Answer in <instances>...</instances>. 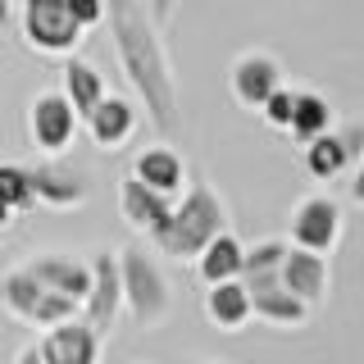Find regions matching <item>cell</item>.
<instances>
[{
  "label": "cell",
  "mask_w": 364,
  "mask_h": 364,
  "mask_svg": "<svg viewBox=\"0 0 364 364\" xmlns=\"http://www.w3.org/2000/svg\"><path fill=\"white\" fill-rule=\"evenodd\" d=\"M32 173V196H37V205H50V210H77V205L87 200V173L82 168H73L64 155H46L41 164L28 168Z\"/></svg>",
  "instance_id": "cell-8"
},
{
  "label": "cell",
  "mask_w": 364,
  "mask_h": 364,
  "mask_svg": "<svg viewBox=\"0 0 364 364\" xmlns=\"http://www.w3.org/2000/svg\"><path fill=\"white\" fill-rule=\"evenodd\" d=\"M219 232H228V210L219 200V191L210 182H191L187 191L173 200L168 219L151 232V242L164 250L168 259H182V264H196V255L214 242Z\"/></svg>",
  "instance_id": "cell-2"
},
{
  "label": "cell",
  "mask_w": 364,
  "mask_h": 364,
  "mask_svg": "<svg viewBox=\"0 0 364 364\" xmlns=\"http://www.w3.org/2000/svg\"><path fill=\"white\" fill-rule=\"evenodd\" d=\"M0 200H5L14 214L37 205V196H32V173L23 164H0Z\"/></svg>",
  "instance_id": "cell-25"
},
{
  "label": "cell",
  "mask_w": 364,
  "mask_h": 364,
  "mask_svg": "<svg viewBox=\"0 0 364 364\" xmlns=\"http://www.w3.org/2000/svg\"><path fill=\"white\" fill-rule=\"evenodd\" d=\"M119 255V282H123V310L136 328H159L173 310V287H168L164 264L146 246H123Z\"/></svg>",
  "instance_id": "cell-3"
},
{
  "label": "cell",
  "mask_w": 364,
  "mask_h": 364,
  "mask_svg": "<svg viewBox=\"0 0 364 364\" xmlns=\"http://www.w3.org/2000/svg\"><path fill=\"white\" fill-rule=\"evenodd\" d=\"M291 242H278V237H269V242H255L242 250V282L250 278H269V273L282 269V259H287Z\"/></svg>",
  "instance_id": "cell-23"
},
{
  "label": "cell",
  "mask_w": 364,
  "mask_h": 364,
  "mask_svg": "<svg viewBox=\"0 0 364 364\" xmlns=\"http://www.w3.org/2000/svg\"><path fill=\"white\" fill-rule=\"evenodd\" d=\"M18 28H23V41L37 55H73L77 41H82V28L73 23L64 0H23Z\"/></svg>",
  "instance_id": "cell-4"
},
{
  "label": "cell",
  "mask_w": 364,
  "mask_h": 364,
  "mask_svg": "<svg viewBox=\"0 0 364 364\" xmlns=\"http://www.w3.org/2000/svg\"><path fill=\"white\" fill-rule=\"evenodd\" d=\"M205 318H210L214 328H223V333H237V328H246L250 318H255L250 314V291L242 287V278L205 287Z\"/></svg>",
  "instance_id": "cell-16"
},
{
  "label": "cell",
  "mask_w": 364,
  "mask_h": 364,
  "mask_svg": "<svg viewBox=\"0 0 364 364\" xmlns=\"http://www.w3.org/2000/svg\"><path fill=\"white\" fill-rule=\"evenodd\" d=\"M250 314L264 318L269 328H305L310 323V305L296 301V296L282 287H264V291H250Z\"/></svg>",
  "instance_id": "cell-18"
},
{
  "label": "cell",
  "mask_w": 364,
  "mask_h": 364,
  "mask_svg": "<svg viewBox=\"0 0 364 364\" xmlns=\"http://www.w3.org/2000/svg\"><path fill=\"white\" fill-rule=\"evenodd\" d=\"M109 91H105V77H100V68L96 64H87V60H77V55H68V64H64V100L73 105L77 119H91V109L105 100Z\"/></svg>",
  "instance_id": "cell-17"
},
{
  "label": "cell",
  "mask_w": 364,
  "mask_h": 364,
  "mask_svg": "<svg viewBox=\"0 0 364 364\" xmlns=\"http://www.w3.org/2000/svg\"><path fill=\"white\" fill-rule=\"evenodd\" d=\"M105 23L114 37L119 68L132 82L141 109L151 114L155 128L168 132L178 123V87H173V64L164 55V41L155 32V18L136 0H105Z\"/></svg>",
  "instance_id": "cell-1"
},
{
  "label": "cell",
  "mask_w": 364,
  "mask_h": 364,
  "mask_svg": "<svg viewBox=\"0 0 364 364\" xmlns=\"http://www.w3.org/2000/svg\"><path fill=\"white\" fill-rule=\"evenodd\" d=\"M168 210H173V200L159 196V191H151L146 182H136V178H123L119 182V214L132 228H141L146 237H151L155 228L168 219Z\"/></svg>",
  "instance_id": "cell-15"
},
{
  "label": "cell",
  "mask_w": 364,
  "mask_h": 364,
  "mask_svg": "<svg viewBox=\"0 0 364 364\" xmlns=\"http://www.w3.org/2000/svg\"><path fill=\"white\" fill-rule=\"evenodd\" d=\"M23 269H28L46 291L73 296V301H82L87 287H91V264L77 259V255H68V250H41V255H32Z\"/></svg>",
  "instance_id": "cell-11"
},
{
  "label": "cell",
  "mask_w": 364,
  "mask_h": 364,
  "mask_svg": "<svg viewBox=\"0 0 364 364\" xmlns=\"http://www.w3.org/2000/svg\"><path fill=\"white\" fill-rule=\"evenodd\" d=\"M341 242V205L333 196H305L291 210V246L328 255Z\"/></svg>",
  "instance_id": "cell-6"
},
{
  "label": "cell",
  "mask_w": 364,
  "mask_h": 364,
  "mask_svg": "<svg viewBox=\"0 0 364 364\" xmlns=\"http://www.w3.org/2000/svg\"><path fill=\"white\" fill-rule=\"evenodd\" d=\"M37 350L46 355V364H100V333L87 318H68L60 328H46Z\"/></svg>",
  "instance_id": "cell-10"
},
{
  "label": "cell",
  "mask_w": 364,
  "mask_h": 364,
  "mask_svg": "<svg viewBox=\"0 0 364 364\" xmlns=\"http://www.w3.org/2000/svg\"><path fill=\"white\" fill-rule=\"evenodd\" d=\"M228 87H232V100H237V105L259 109L273 91L282 87V64L273 60V55H259V50L237 55L232 68H228Z\"/></svg>",
  "instance_id": "cell-9"
},
{
  "label": "cell",
  "mask_w": 364,
  "mask_h": 364,
  "mask_svg": "<svg viewBox=\"0 0 364 364\" xmlns=\"http://www.w3.org/2000/svg\"><path fill=\"white\" fill-rule=\"evenodd\" d=\"M77 123L82 119H77L73 105L64 100V91H41V96L28 105V132H32V141H37V151L50 155V159L73 146Z\"/></svg>",
  "instance_id": "cell-5"
},
{
  "label": "cell",
  "mask_w": 364,
  "mask_h": 364,
  "mask_svg": "<svg viewBox=\"0 0 364 364\" xmlns=\"http://www.w3.org/2000/svg\"><path fill=\"white\" fill-rule=\"evenodd\" d=\"M14 364H46V355H41L37 346H28V350H18V360H14Z\"/></svg>",
  "instance_id": "cell-32"
},
{
  "label": "cell",
  "mask_w": 364,
  "mask_h": 364,
  "mask_svg": "<svg viewBox=\"0 0 364 364\" xmlns=\"http://www.w3.org/2000/svg\"><path fill=\"white\" fill-rule=\"evenodd\" d=\"M333 105H328V96H318V91H296V109H291V136L301 146H310L314 136L333 132Z\"/></svg>",
  "instance_id": "cell-20"
},
{
  "label": "cell",
  "mask_w": 364,
  "mask_h": 364,
  "mask_svg": "<svg viewBox=\"0 0 364 364\" xmlns=\"http://www.w3.org/2000/svg\"><path fill=\"white\" fill-rule=\"evenodd\" d=\"M350 196L364 200V155L355 159V168H350Z\"/></svg>",
  "instance_id": "cell-29"
},
{
  "label": "cell",
  "mask_w": 364,
  "mask_h": 364,
  "mask_svg": "<svg viewBox=\"0 0 364 364\" xmlns=\"http://www.w3.org/2000/svg\"><path fill=\"white\" fill-rule=\"evenodd\" d=\"M9 219H14V210H9V205L0 200V232H5V228H9Z\"/></svg>",
  "instance_id": "cell-33"
},
{
  "label": "cell",
  "mask_w": 364,
  "mask_h": 364,
  "mask_svg": "<svg viewBox=\"0 0 364 364\" xmlns=\"http://www.w3.org/2000/svg\"><path fill=\"white\" fill-rule=\"evenodd\" d=\"M41 282L37 278H32V273L28 269H9L5 273V278H0V305H5V310L9 314H14V318H23V323H28V318H32V310H37V301H41Z\"/></svg>",
  "instance_id": "cell-22"
},
{
  "label": "cell",
  "mask_w": 364,
  "mask_h": 364,
  "mask_svg": "<svg viewBox=\"0 0 364 364\" xmlns=\"http://www.w3.org/2000/svg\"><path fill=\"white\" fill-rule=\"evenodd\" d=\"M132 178L146 182L159 196H168V200H178L182 191H187V164H182V155L173 146H146L132 164Z\"/></svg>",
  "instance_id": "cell-13"
},
{
  "label": "cell",
  "mask_w": 364,
  "mask_h": 364,
  "mask_svg": "<svg viewBox=\"0 0 364 364\" xmlns=\"http://www.w3.org/2000/svg\"><path fill=\"white\" fill-rule=\"evenodd\" d=\"M87 132H91V141H96L100 151H119V146L136 132V109H132V100H123V96H105L96 109H91Z\"/></svg>",
  "instance_id": "cell-14"
},
{
  "label": "cell",
  "mask_w": 364,
  "mask_h": 364,
  "mask_svg": "<svg viewBox=\"0 0 364 364\" xmlns=\"http://www.w3.org/2000/svg\"><path fill=\"white\" fill-rule=\"evenodd\" d=\"M278 282L296 296V301H305L314 310V305L328 296V255H314V250L291 246L287 259H282V269H278Z\"/></svg>",
  "instance_id": "cell-12"
},
{
  "label": "cell",
  "mask_w": 364,
  "mask_h": 364,
  "mask_svg": "<svg viewBox=\"0 0 364 364\" xmlns=\"http://www.w3.org/2000/svg\"><path fill=\"white\" fill-rule=\"evenodd\" d=\"M333 132L341 136V146H346V155H350V168H355V159L364 155V119H350V123H341Z\"/></svg>",
  "instance_id": "cell-28"
},
{
  "label": "cell",
  "mask_w": 364,
  "mask_h": 364,
  "mask_svg": "<svg viewBox=\"0 0 364 364\" xmlns=\"http://www.w3.org/2000/svg\"><path fill=\"white\" fill-rule=\"evenodd\" d=\"M291 109H296V91H291V87H278V91L264 100V105H259L264 123H269V128H282V132L291 128Z\"/></svg>",
  "instance_id": "cell-26"
},
{
  "label": "cell",
  "mask_w": 364,
  "mask_h": 364,
  "mask_svg": "<svg viewBox=\"0 0 364 364\" xmlns=\"http://www.w3.org/2000/svg\"><path fill=\"white\" fill-rule=\"evenodd\" d=\"M68 318H82V301L60 296V291H41V301H37V310H32L28 323H37L46 333V328H60V323H68Z\"/></svg>",
  "instance_id": "cell-24"
},
{
  "label": "cell",
  "mask_w": 364,
  "mask_h": 364,
  "mask_svg": "<svg viewBox=\"0 0 364 364\" xmlns=\"http://www.w3.org/2000/svg\"><path fill=\"white\" fill-rule=\"evenodd\" d=\"M14 9H18V0H0V32L14 23Z\"/></svg>",
  "instance_id": "cell-30"
},
{
  "label": "cell",
  "mask_w": 364,
  "mask_h": 364,
  "mask_svg": "<svg viewBox=\"0 0 364 364\" xmlns=\"http://www.w3.org/2000/svg\"><path fill=\"white\" fill-rule=\"evenodd\" d=\"M68 5V14H73L77 28H96V23H105V0H64Z\"/></svg>",
  "instance_id": "cell-27"
},
{
  "label": "cell",
  "mask_w": 364,
  "mask_h": 364,
  "mask_svg": "<svg viewBox=\"0 0 364 364\" xmlns=\"http://www.w3.org/2000/svg\"><path fill=\"white\" fill-rule=\"evenodd\" d=\"M350 168V155H346V146H341V136L337 132H323V136H314L310 146H305V173L318 178V182H333L341 178Z\"/></svg>",
  "instance_id": "cell-21"
},
{
  "label": "cell",
  "mask_w": 364,
  "mask_h": 364,
  "mask_svg": "<svg viewBox=\"0 0 364 364\" xmlns=\"http://www.w3.org/2000/svg\"><path fill=\"white\" fill-rule=\"evenodd\" d=\"M173 5H178V0H151V9H146V14H155V18H168V14H173Z\"/></svg>",
  "instance_id": "cell-31"
},
{
  "label": "cell",
  "mask_w": 364,
  "mask_h": 364,
  "mask_svg": "<svg viewBox=\"0 0 364 364\" xmlns=\"http://www.w3.org/2000/svg\"><path fill=\"white\" fill-rule=\"evenodd\" d=\"M242 242H237L232 232H219L210 246L196 255V278L205 282V287H214V282H232L242 278Z\"/></svg>",
  "instance_id": "cell-19"
},
{
  "label": "cell",
  "mask_w": 364,
  "mask_h": 364,
  "mask_svg": "<svg viewBox=\"0 0 364 364\" xmlns=\"http://www.w3.org/2000/svg\"><path fill=\"white\" fill-rule=\"evenodd\" d=\"M123 314V282H119V255L114 250H100L91 259V287L82 296V318L96 328L100 337L114 328V318Z\"/></svg>",
  "instance_id": "cell-7"
}]
</instances>
